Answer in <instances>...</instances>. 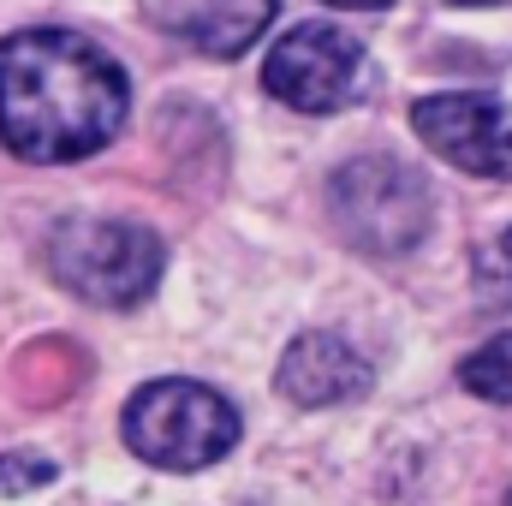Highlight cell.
Instances as JSON below:
<instances>
[{
  "label": "cell",
  "instance_id": "cell-1",
  "mask_svg": "<svg viewBox=\"0 0 512 506\" xmlns=\"http://www.w3.org/2000/svg\"><path fill=\"white\" fill-rule=\"evenodd\" d=\"M126 108V66L84 30L30 24L0 36V143L18 161H84L120 137Z\"/></svg>",
  "mask_w": 512,
  "mask_h": 506
},
{
  "label": "cell",
  "instance_id": "cell-2",
  "mask_svg": "<svg viewBox=\"0 0 512 506\" xmlns=\"http://www.w3.org/2000/svg\"><path fill=\"white\" fill-rule=\"evenodd\" d=\"M126 447L155 471H203L239 447V411L227 393L185 376L143 381L126 399Z\"/></svg>",
  "mask_w": 512,
  "mask_h": 506
},
{
  "label": "cell",
  "instance_id": "cell-3",
  "mask_svg": "<svg viewBox=\"0 0 512 506\" xmlns=\"http://www.w3.org/2000/svg\"><path fill=\"white\" fill-rule=\"evenodd\" d=\"M328 221L364 256H405L435 221L429 179L399 155H352L328 179Z\"/></svg>",
  "mask_w": 512,
  "mask_h": 506
},
{
  "label": "cell",
  "instance_id": "cell-4",
  "mask_svg": "<svg viewBox=\"0 0 512 506\" xmlns=\"http://www.w3.org/2000/svg\"><path fill=\"white\" fill-rule=\"evenodd\" d=\"M48 268L66 292L102 310H131L161 286L167 245L137 227V221H108V215H72L48 233Z\"/></svg>",
  "mask_w": 512,
  "mask_h": 506
},
{
  "label": "cell",
  "instance_id": "cell-5",
  "mask_svg": "<svg viewBox=\"0 0 512 506\" xmlns=\"http://www.w3.org/2000/svg\"><path fill=\"white\" fill-rule=\"evenodd\" d=\"M262 90L292 114H340L370 90V54L340 24H298L262 54Z\"/></svg>",
  "mask_w": 512,
  "mask_h": 506
},
{
  "label": "cell",
  "instance_id": "cell-6",
  "mask_svg": "<svg viewBox=\"0 0 512 506\" xmlns=\"http://www.w3.org/2000/svg\"><path fill=\"white\" fill-rule=\"evenodd\" d=\"M411 131L429 155L471 179H512V108L483 90H447L411 102Z\"/></svg>",
  "mask_w": 512,
  "mask_h": 506
},
{
  "label": "cell",
  "instance_id": "cell-7",
  "mask_svg": "<svg viewBox=\"0 0 512 506\" xmlns=\"http://www.w3.org/2000/svg\"><path fill=\"white\" fill-rule=\"evenodd\" d=\"M280 393L304 411H328V405H352L370 393V364L358 346H346L340 334H298L280 358Z\"/></svg>",
  "mask_w": 512,
  "mask_h": 506
},
{
  "label": "cell",
  "instance_id": "cell-8",
  "mask_svg": "<svg viewBox=\"0 0 512 506\" xmlns=\"http://www.w3.org/2000/svg\"><path fill=\"white\" fill-rule=\"evenodd\" d=\"M280 0H155V18L167 36L209 60H239L256 36L268 30Z\"/></svg>",
  "mask_w": 512,
  "mask_h": 506
},
{
  "label": "cell",
  "instance_id": "cell-9",
  "mask_svg": "<svg viewBox=\"0 0 512 506\" xmlns=\"http://www.w3.org/2000/svg\"><path fill=\"white\" fill-rule=\"evenodd\" d=\"M459 381H465L477 399L512 405V334H495L489 346H477V352L459 364Z\"/></svg>",
  "mask_w": 512,
  "mask_h": 506
},
{
  "label": "cell",
  "instance_id": "cell-10",
  "mask_svg": "<svg viewBox=\"0 0 512 506\" xmlns=\"http://www.w3.org/2000/svg\"><path fill=\"white\" fill-rule=\"evenodd\" d=\"M477 298L483 304H512V233L477 251Z\"/></svg>",
  "mask_w": 512,
  "mask_h": 506
},
{
  "label": "cell",
  "instance_id": "cell-11",
  "mask_svg": "<svg viewBox=\"0 0 512 506\" xmlns=\"http://www.w3.org/2000/svg\"><path fill=\"white\" fill-rule=\"evenodd\" d=\"M54 483V459L42 453H0V495H24V489H42Z\"/></svg>",
  "mask_w": 512,
  "mask_h": 506
},
{
  "label": "cell",
  "instance_id": "cell-12",
  "mask_svg": "<svg viewBox=\"0 0 512 506\" xmlns=\"http://www.w3.org/2000/svg\"><path fill=\"white\" fill-rule=\"evenodd\" d=\"M328 6H340V12H382L393 0H328Z\"/></svg>",
  "mask_w": 512,
  "mask_h": 506
},
{
  "label": "cell",
  "instance_id": "cell-13",
  "mask_svg": "<svg viewBox=\"0 0 512 506\" xmlns=\"http://www.w3.org/2000/svg\"><path fill=\"white\" fill-rule=\"evenodd\" d=\"M453 6H507V0H453Z\"/></svg>",
  "mask_w": 512,
  "mask_h": 506
}]
</instances>
